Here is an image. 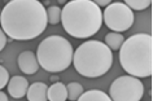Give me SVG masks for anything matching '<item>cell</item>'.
<instances>
[{
  "mask_svg": "<svg viewBox=\"0 0 153 101\" xmlns=\"http://www.w3.org/2000/svg\"><path fill=\"white\" fill-rule=\"evenodd\" d=\"M0 23L13 40H31L47 29V9L38 0H12L3 8Z\"/></svg>",
  "mask_w": 153,
  "mask_h": 101,
  "instance_id": "obj_1",
  "label": "cell"
},
{
  "mask_svg": "<svg viewBox=\"0 0 153 101\" xmlns=\"http://www.w3.org/2000/svg\"><path fill=\"white\" fill-rule=\"evenodd\" d=\"M61 22L69 35L86 39L101 29L102 12L92 0H71L62 8Z\"/></svg>",
  "mask_w": 153,
  "mask_h": 101,
  "instance_id": "obj_2",
  "label": "cell"
},
{
  "mask_svg": "<svg viewBox=\"0 0 153 101\" xmlns=\"http://www.w3.org/2000/svg\"><path fill=\"white\" fill-rule=\"evenodd\" d=\"M120 62L128 75L148 78L153 71V39L149 34H135L120 48Z\"/></svg>",
  "mask_w": 153,
  "mask_h": 101,
  "instance_id": "obj_3",
  "label": "cell"
},
{
  "mask_svg": "<svg viewBox=\"0 0 153 101\" xmlns=\"http://www.w3.org/2000/svg\"><path fill=\"white\" fill-rule=\"evenodd\" d=\"M73 65L76 73L86 78L102 76L113 65V52L100 40H87L74 51Z\"/></svg>",
  "mask_w": 153,
  "mask_h": 101,
  "instance_id": "obj_4",
  "label": "cell"
},
{
  "mask_svg": "<svg viewBox=\"0 0 153 101\" xmlns=\"http://www.w3.org/2000/svg\"><path fill=\"white\" fill-rule=\"evenodd\" d=\"M74 49L71 43L61 35L47 36L38 45L36 57L45 71L57 74L68 69L73 62Z\"/></svg>",
  "mask_w": 153,
  "mask_h": 101,
  "instance_id": "obj_5",
  "label": "cell"
},
{
  "mask_svg": "<svg viewBox=\"0 0 153 101\" xmlns=\"http://www.w3.org/2000/svg\"><path fill=\"white\" fill-rule=\"evenodd\" d=\"M144 95V85L132 75L118 76L109 88L112 101H139Z\"/></svg>",
  "mask_w": 153,
  "mask_h": 101,
  "instance_id": "obj_6",
  "label": "cell"
},
{
  "mask_svg": "<svg viewBox=\"0 0 153 101\" xmlns=\"http://www.w3.org/2000/svg\"><path fill=\"white\" fill-rule=\"evenodd\" d=\"M134 12L123 3H112L102 12V21L113 33H123L134 25Z\"/></svg>",
  "mask_w": 153,
  "mask_h": 101,
  "instance_id": "obj_7",
  "label": "cell"
},
{
  "mask_svg": "<svg viewBox=\"0 0 153 101\" xmlns=\"http://www.w3.org/2000/svg\"><path fill=\"white\" fill-rule=\"evenodd\" d=\"M17 64L21 71L24 74H27V75L35 74L39 70V66H40L39 61H38V57L31 51H24V52H21L17 58Z\"/></svg>",
  "mask_w": 153,
  "mask_h": 101,
  "instance_id": "obj_8",
  "label": "cell"
},
{
  "mask_svg": "<svg viewBox=\"0 0 153 101\" xmlns=\"http://www.w3.org/2000/svg\"><path fill=\"white\" fill-rule=\"evenodd\" d=\"M29 82L25 76L14 75L8 83V92L12 99H21L27 93Z\"/></svg>",
  "mask_w": 153,
  "mask_h": 101,
  "instance_id": "obj_9",
  "label": "cell"
},
{
  "mask_svg": "<svg viewBox=\"0 0 153 101\" xmlns=\"http://www.w3.org/2000/svg\"><path fill=\"white\" fill-rule=\"evenodd\" d=\"M48 85L42 82H35L27 89V100L29 101H47L48 100Z\"/></svg>",
  "mask_w": 153,
  "mask_h": 101,
  "instance_id": "obj_10",
  "label": "cell"
},
{
  "mask_svg": "<svg viewBox=\"0 0 153 101\" xmlns=\"http://www.w3.org/2000/svg\"><path fill=\"white\" fill-rule=\"evenodd\" d=\"M48 100L49 101H65L68 99L66 85L61 82H56L51 87H48Z\"/></svg>",
  "mask_w": 153,
  "mask_h": 101,
  "instance_id": "obj_11",
  "label": "cell"
},
{
  "mask_svg": "<svg viewBox=\"0 0 153 101\" xmlns=\"http://www.w3.org/2000/svg\"><path fill=\"white\" fill-rule=\"evenodd\" d=\"M79 101H112L108 93L100 89H90L87 92H83L79 96Z\"/></svg>",
  "mask_w": 153,
  "mask_h": 101,
  "instance_id": "obj_12",
  "label": "cell"
},
{
  "mask_svg": "<svg viewBox=\"0 0 153 101\" xmlns=\"http://www.w3.org/2000/svg\"><path fill=\"white\" fill-rule=\"evenodd\" d=\"M125 42V36L120 33H109L105 35V44L112 51H120L121 45Z\"/></svg>",
  "mask_w": 153,
  "mask_h": 101,
  "instance_id": "obj_13",
  "label": "cell"
},
{
  "mask_svg": "<svg viewBox=\"0 0 153 101\" xmlns=\"http://www.w3.org/2000/svg\"><path fill=\"white\" fill-rule=\"evenodd\" d=\"M66 89H68V99L69 100H78L79 96L85 92V88H83L82 84L76 83V82H71V83L66 84Z\"/></svg>",
  "mask_w": 153,
  "mask_h": 101,
  "instance_id": "obj_14",
  "label": "cell"
},
{
  "mask_svg": "<svg viewBox=\"0 0 153 101\" xmlns=\"http://www.w3.org/2000/svg\"><path fill=\"white\" fill-rule=\"evenodd\" d=\"M61 12H62V8H60L59 5H49L47 8V17L49 25H57L61 21Z\"/></svg>",
  "mask_w": 153,
  "mask_h": 101,
  "instance_id": "obj_15",
  "label": "cell"
},
{
  "mask_svg": "<svg viewBox=\"0 0 153 101\" xmlns=\"http://www.w3.org/2000/svg\"><path fill=\"white\" fill-rule=\"evenodd\" d=\"M123 4H126L131 10H144L151 5V1L149 0H125Z\"/></svg>",
  "mask_w": 153,
  "mask_h": 101,
  "instance_id": "obj_16",
  "label": "cell"
},
{
  "mask_svg": "<svg viewBox=\"0 0 153 101\" xmlns=\"http://www.w3.org/2000/svg\"><path fill=\"white\" fill-rule=\"evenodd\" d=\"M9 73H8V70H7L4 66H0V88H4L5 85H8L9 83Z\"/></svg>",
  "mask_w": 153,
  "mask_h": 101,
  "instance_id": "obj_17",
  "label": "cell"
},
{
  "mask_svg": "<svg viewBox=\"0 0 153 101\" xmlns=\"http://www.w3.org/2000/svg\"><path fill=\"white\" fill-rule=\"evenodd\" d=\"M8 42H9V39L7 38L4 30H0V51H4V47Z\"/></svg>",
  "mask_w": 153,
  "mask_h": 101,
  "instance_id": "obj_18",
  "label": "cell"
},
{
  "mask_svg": "<svg viewBox=\"0 0 153 101\" xmlns=\"http://www.w3.org/2000/svg\"><path fill=\"white\" fill-rule=\"evenodd\" d=\"M95 4H96L97 7H108V5H110L112 4V0H95L94 1Z\"/></svg>",
  "mask_w": 153,
  "mask_h": 101,
  "instance_id": "obj_19",
  "label": "cell"
},
{
  "mask_svg": "<svg viewBox=\"0 0 153 101\" xmlns=\"http://www.w3.org/2000/svg\"><path fill=\"white\" fill-rule=\"evenodd\" d=\"M0 100L1 101H8V96H7L4 92H0Z\"/></svg>",
  "mask_w": 153,
  "mask_h": 101,
  "instance_id": "obj_20",
  "label": "cell"
},
{
  "mask_svg": "<svg viewBox=\"0 0 153 101\" xmlns=\"http://www.w3.org/2000/svg\"><path fill=\"white\" fill-rule=\"evenodd\" d=\"M59 80H60V78L57 75H52L51 76V82H53V83H56V82H59Z\"/></svg>",
  "mask_w": 153,
  "mask_h": 101,
  "instance_id": "obj_21",
  "label": "cell"
},
{
  "mask_svg": "<svg viewBox=\"0 0 153 101\" xmlns=\"http://www.w3.org/2000/svg\"><path fill=\"white\" fill-rule=\"evenodd\" d=\"M57 4H60V5H62V4H66V1H65V0H59V1H57Z\"/></svg>",
  "mask_w": 153,
  "mask_h": 101,
  "instance_id": "obj_22",
  "label": "cell"
}]
</instances>
